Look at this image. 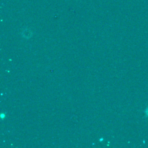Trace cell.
<instances>
[{"instance_id":"6da1fadb","label":"cell","mask_w":148,"mask_h":148,"mask_svg":"<svg viewBox=\"0 0 148 148\" xmlns=\"http://www.w3.org/2000/svg\"><path fill=\"white\" fill-rule=\"evenodd\" d=\"M145 114L147 116H148V107L146 108V111H145Z\"/></svg>"}]
</instances>
